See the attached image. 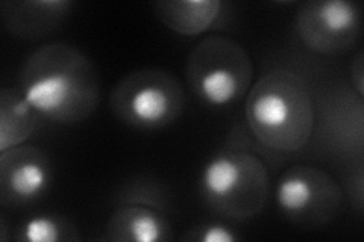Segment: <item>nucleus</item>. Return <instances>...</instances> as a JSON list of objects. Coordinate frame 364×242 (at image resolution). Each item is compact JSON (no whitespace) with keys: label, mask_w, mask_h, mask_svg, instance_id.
<instances>
[{"label":"nucleus","mask_w":364,"mask_h":242,"mask_svg":"<svg viewBox=\"0 0 364 242\" xmlns=\"http://www.w3.org/2000/svg\"><path fill=\"white\" fill-rule=\"evenodd\" d=\"M343 202L338 182L314 165H293L279 176L275 187L278 211L289 221L321 227L333 221Z\"/></svg>","instance_id":"nucleus-7"},{"label":"nucleus","mask_w":364,"mask_h":242,"mask_svg":"<svg viewBox=\"0 0 364 242\" xmlns=\"http://www.w3.org/2000/svg\"><path fill=\"white\" fill-rule=\"evenodd\" d=\"M17 88L40 119L65 126L87 120L100 100L93 61L61 41L43 44L26 57Z\"/></svg>","instance_id":"nucleus-1"},{"label":"nucleus","mask_w":364,"mask_h":242,"mask_svg":"<svg viewBox=\"0 0 364 242\" xmlns=\"http://www.w3.org/2000/svg\"><path fill=\"white\" fill-rule=\"evenodd\" d=\"M349 76H350L352 88L357 91V94L360 97H363V94H364V56H363L361 50H358L354 56H352V61L349 65Z\"/></svg>","instance_id":"nucleus-15"},{"label":"nucleus","mask_w":364,"mask_h":242,"mask_svg":"<svg viewBox=\"0 0 364 242\" xmlns=\"http://www.w3.org/2000/svg\"><path fill=\"white\" fill-rule=\"evenodd\" d=\"M25 242H76L79 230L68 218L58 214H36L23 220L14 236Z\"/></svg>","instance_id":"nucleus-13"},{"label":"nucleus","mask_w":364,"mask_h":242,"mask_svg":"<svg viewBox=\"0 0 364 242\" xmlns=\"http://www.w3.org/2000/svg\"><path fill=\"white\" fill-rule=\"evenodd\" d=\"M40 115L23 97L18 88L0 91V153L21 145L36 132Z\"/></svg>","instance_id":"nucleus-12"},{"label":"nucleus","mask_w":364,"mask_h":242,"mask_svg":"<svg viewBox=\"0 0 364 242\" xmlns=\"http://www.w3.org/2000/svg\"><path fill=\"white\" fill-rule=\"evenodd\" d=\"M109 109L120 123L136 131H159L173 124L186 106L184 87L159 68H140L112 88Z\"/></svg>","instance_id":"nucleus-5"},{"label":"nucleus","mask_w":364,"mask_h":242,"mask_svg":"<svg viewBox=\"0 0 364 242\" xmlns=\"http://www.w3.org/2000/svg\"><path fill=\"white\" fill-rule=\"evenodd\" d=\"M296 33L306 49L325 56L354 48L361 32V13L348 0H310L296 14Z\"/></svg>","instance_id":"nucleus-8"},{"label":"nucleus","mask_w":364,"mask_h":242,"mask_svg":"<svg viewBox=\"0 0 364 242\" xmlns=\"http://www.w3.org/2000/svg\"><path fill=\"white\" fill-rule=\"evenodd\" d=\"M72 8L70 0H5L0 4V17L8 33L32 41L58 31Z\"/></svg>","instance_id":"nucleus-10"},{"label":"nucleus","mask_w":364,"mask_h":242,"mask_svg":"<svg viewBox=\"0 0 364 242\" xmlns=\"http://www.w3.org/2000/svg\"><path fill=\"white\" fill-rule=\"evenodd\" d=\"M245 117L250 135L259 145L291 155L309 145L314 133V97L299 73L273 68L250 87Z\"/></svg>","instance_id":"nucleus-2"},{"label":"nucleus","mask_w":364,"mask_h":242,"mask_svg":"<svg viewBox=\"0 0 364 242\" xmlns=\"http://www.w3.org/2000/svg\"><path fill=\"white\" fill-rule=\"evenodd\" d=\"M173 238L168 194L158 182L141 179L119 194L102 241L168 242Z\"/></svg>","instance_id":"nucleus-6"},{"label":"nucleus","mask_w":364,"mask_h":242,"mask_svg":"<svg viewBox=\"0 0 364 242\" xmlns=\"http://www.w3.org/2000/svg\"><path fill=\"white\" fill-rule=\"evenodd\" d=\"M242 236L234 227L220 221L196 224L181 236L184 242H237Z\"/></svg>","instance_id":"nucleus-14"},{"label":"nucleus","mask_w":364,"mask_h":242,"mask_svg":"<svg viewBox=\"0 0 364 242\" xmlns=\"http://www.w3.org/2000/svg\"><path fill=\"white\" fill-rule=\"evenodd\" d=\"M334 119H336V120H338V112H336V115H334ZM343 119H348V117H343ZM343 119H341V120H343ZM334 126H336V129H337V126H338V123H336ZM343 126H345V128H346V126H348V121H343Z\"/></svg>","instance_id":"nucleus-16"},{"label":"nucleus","mask_w":364,"mask_h":242,"mask_svg":"<svg viewBox=\"0 0 364 242\" xmlns=\"http://www.w3.org/2000/svg\"><path fill=\"white\" fill-rule=\"evenodd\" d=\"M252 80V57L230 37H205L187 57L186 82L190 93L210 108L235 105L247 96Z\"/></svg>","instance_id":"nucleus-4"},{"label":"nucleus","mask_w":364,"mask_h":242,"mask_svg":"<svg viewBox=\"0 0 364 242\" xmlns=\"http://www.w3.org/2000/svg\"><path fill=\"white\" fill-rule=\"evenodd\" d=\"M156 18L182 37H196L218 28L225 20L220 0H158L152 4Z\"/></svg>","instance_id":"nucleus-11"},{"label":"nucleus","mask_w":364,"mask_h":242,"mask_svg":"<svg viewBox=\"0 0 364 242\" xmlns=\"http://www.w3.org/2000/svg\"><path fill=\"white\" fill-rule=\"evenodd\" d=\"M53 182L49 155L36 145H18L0 156V203L21 209L48 195Z\"/></svg>","instance_id":"nucleus-9"},{"label":"nucleus","mask_w":364,"mask_h":242,"mask_svg":"<svg viewBox=\"0 0 364 242\" xmlns=\"http://www.w3.org/2000/svg\"><path fill=\"white\" fill-rule=\"evenodd\" d=\"M238 141L223 147L202 167L199 192L210 209L232 221H247L264 209L270 179L266 164Z\"/></svg>","instance_id":"nucleus-3"}]
</instances>
